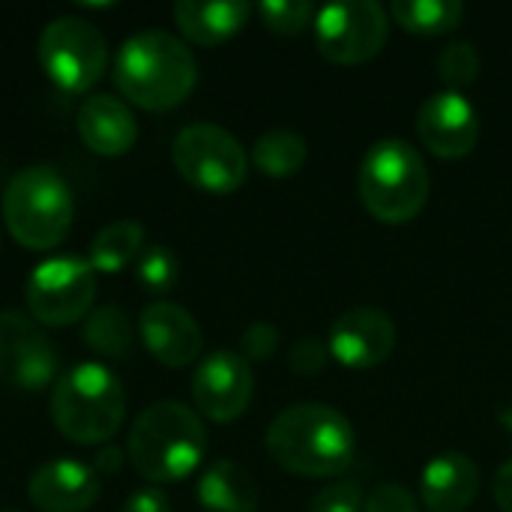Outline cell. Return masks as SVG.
I'll use <instances>...</instances> for the list:
<instances>
[{
	"label": "cell",
	"instance_id": "6da1fadb",
	"mask_svg": "<svg viewBox=\"0 0 512 512\" xmlns=\"http://www.w3.org/2000/svg\"><path fill=\"white\" fill-rule=\"evenodd\" d=\"M354 426L333 405L303 402L273 417L267 453L279 468L297 477H339L354 459Z\"/></svg>",
	"mask_w": 512,
	"mask_h": 512
},
{
	"label": "cell",
	"instance_id": "7a4b0ae2",
	"mask_svg": "<svg viewBox=\"0 0 512 512\" xmlns=\"http://www.w3.org/2000/svg\"><path fill=\"white\" fill-rule=\"evenodd\" d=\"M198 81V60L192 48L168 30L132 33L114 60L117 90L147 111L177 108Z\"/></svg>",
	"mask_w": 512,
	"mask_h": 512
},
{
	"label": "cell",
	"instance_id": "3957f363",
	"mask_svg": "<svg viewBox=\"0 0 512 512\" xmlns=\"http://www.w3.org/2000/svg\"><path fill=\"white\" fill-rule=\"evenodd\" d=\"M207 453V429L201 417L183 402H153L144 408L129 432L126 456L144 480L180 483L186 480Z\"/></svg>",
	"mask_w": 512,
	"mask_h": 512
},
{
	"label": "cell",
	"instance_id": "277c9868",
	"mask_svg": "<svg viewBox=\"0 0 512 512\" xmlns=\"http://www.w3.org/2000/svg\"><path fill=\"white\" fill-rule=\"evenodd\" d=\"M126 417L123 381L105 363H78L51 387V420L75 444L111 441Z\"/></svg>",
	"mask_w": 512,
	"mask_h": 512
},
{
	"label": "cell",
	"instance_id": "5b68a950",
	"mask_svg": "<svg viewBox=\"0 0 512 512\" xmlns=\"http://www.w3.org/2000/svg\"><path fill=\"white\" fill-rule=\"evenodd\" d=\"M363 207L387 225H405L417 219L429 201V168L423 153L405 138L375 141L357 177Z\"/></svg>",
	"mask_w": 512,
	"mask_h": 512
},
{
	"label": "cell",
	"instance_id": "8992f818",
	"mask_svg": "<svg viewBox=\"0 0 512 512\" xmlns=\"http://www.w3.org/2000/svg\"><path fill=\"white\" fill-rule=\"evenodd\" d=\"M72 189L51 165H27L6 183L3 219L9 234L33 249H54L72 228Z\"/></svg>",
	"mask_w": 512,
	"mask_h": 512
},
{
	"label": "cell",
	"instance_id": "52a82bcc",
	"mask_svg": "<svg viewBox=\"0 0 512 512\" xmlns=\"http://www.w3.org/2000/svg\"><path fill=\"white\" fill-rule=\"evenodd\" d=\"M39 63L63 93H87L108 69V42L81 15H60L39 33Z\"/></svg>",
	"mask_w": 512,
	"mask_h": 512
},
{
	"label": "cell",
	"instance_id": "ba28073f",
	"mask_svg": "<svg viewBox=\"0 0 512 512\" xmlns=\"http://www.w3.org/2000/svg\"><path fill=\"white\" fill-rule=\"evenodd\" d=\"M174 168L201 192L228 195L243 186L249 174V156L243 144L216 123H189L171 144Z\"/></svg>",
	"mask_w": 512,
	"mask_h": 512
},
{
	"label": "cell",
	"instance_id": "9c48e42d",
	"mask_svg": "<svg viewBox=\"0 0 512 512\" xmlns=\"http://www.w3.org/2000/svg\"><path fill=\"white\" fill-rule=\"evenodd\" d=\"M27 312L36 324L69 327L90 315L96 300V270L78 255L48 258L33 267L24 288Z\"/></svg>",
	"mask_w": 512,
	"mask_h": 512
},
{
	"label": "cell",
	"instance_id": "30bf717a",
	"mask_svg": "<svg viewBox=\"0 0 512 512\" xmlns=\"http://www.w3.org/2000/svg\"><path fill=\"white\" fill-rule=\"evenodd\" d=\"M315 45L339 66L372 60L390 33V12L375 0H339L315 15Z\"/></svg>",
	"mask_w": 512,
	"mask_h": 512
},
{
	"label": "cell",
	"instance_id": "8fae6325",
	"mask_svg": "<svg viewBox=\"0 0 512 512\" xmlns=\"http://www.w3.org/2000/svg\"><path fill=\"white\" fill-rule=\"evenodd\" d=\"M60 357L42 327L18 309L0 312V381L15 390H45L60 375Z\"/></svg>",
	"mask_w": 512,
	"mask_h": 512
},
{
	"label": "cell",
	"instance_id": "7c38bea8",
	"mask_svg": "<svg viewBox=\"0 0 512 512\" xmlns=\"http://www.w3.org/2000/svg\"><path fill=\"white\" fill-rule=\"evenodd\" d=\"M252 390H255L252 366L237 351L207 354L192 375L195 408L213 423L237 420L249 408Z\"/></svg>",
	"mask_w": 512,
	"mask_h": 512
},
{
	"label": "cell",
	"instance_id": "4fadbf2b",
	"mask_svg": "<svg viewBox=\"0 0 512 512\" xmlns=\"http://www.w3.org/2000/svg\"><path fill=\"white\" fill-rule=\"evenodd\" d=\"M327 348L348 369H375L396 348V324L378 306H354L333 321Z\"/></svg>",
	"mask_w": 512,
	"mask_h": 512
},
{
	"label": "cell",
	"instance_id": "5bb4252c",
	"mask_svg": "<svg viewBox=\"0 0 512 512\" xmlns=\"http://www.w3.org/2000/svg\"><path fill=\"white\" fill-rule=\"evenodd\" d=\"M417 135L441 159H462L480 141V114L456 90L432 93L417 111Z\"/></svg>",
	"mask_w": 512,
	"mask_h": 512
},
{
	"label": "cell",
	"instance_id": "9a60e30c",
	"mask_svg": "<svg viewBox=\"0 0 512 512\" xmlns=\"http://www.w3.org/2000/svg\"><path fill=\"white\" fill-rule=\"evenodd\" d=\"M141 342L150 351L153 360H159L168 369L192 366L201 357L204 333L195 315L177 303L156 300L141 312Z\"/></svg>",
	"mask_w": 512,
	"mask_h": 512
},
{
	"label": "cell",
	"instance_id": "2e32d148",
	"mask_svg": "<svg viewBox=\"0 0 512 512\" xmlns=\"http://www.w3.org/2000/svg\"><path fill=\"white\" fill-rule=\"evenodd\" d=\"M27 495L42 512H87L99 498V474L78 459H51L33 471Z\"/></svg>",
	"mask_w": 512,
	"mask_h": 512
},
{
	"label": "cell",
	"instance_id": "e0dca14e",
	"mask_svg": "<svg viewBox=\"0 0 512 512\" xmlns=\"http://www.w3.org/2000/svg\"><path fill=\"white\" fill-rule=\"evenodd\" d=\"M75 126L81 141L99 156H123L138 141V120L132 108L111 93L87 96L78 105Z\"/></svg>",
	"mask_w": 512,
	"mask_h": 512
},
{
	"label": "cell",
	"instance_id": "ac0fdd59",
	"mask_svg": "<svg viewBox=\"0 0 512 512\" xmlns=\"http://www.w3.org/2000/svg\"><path fill=\"white\" fill-rule=\"evenodd\" d=\"M480 492V468L465 453L435 456L420 477V501L432 512H462Z\"/></svg>",
	"mask_w": 512,
	"mask_h": 512
},
{
	"label": "cell",
	"instance_id": "d6986e66",
	"mask_svg": "<svg viewBox=\"0 0 512 512\" xmlns=\"http://www.w3.org/2000/svg\"><path fill=\"white\" fill-rule=\"evenodd\" d=\"M252 15L246 0H180L174 3V21L180 33L195 45H219L231 39Z\"/></svg>",
	"mask_w": 512,
	"mask_h": 512
},
{
	"label": "cell",
	"instance_id": "ffe728a7",
	"mask_svg": "<svg viewBox=\"0 0 512 512\" xmlns=\"http://www.w3.org/2000/svg\"><path fill=\"white\" fill-rule=\"evenodd\" d=\"M198 507L201 512H255L258 486L252 474L237 462H213L198 480Z\"/></svg>",
	"mask_w": 512,
	"mask_h": 512
},
{
	"label": "cell",
	"instance_id": "44dd1931",
	"mask_svg": "<svg viewBox=\"0 0 512 512\" xmlns=\"http://www.w3.org/2000/svg\"><path fill=\"white\" fill-rule=\"evenodd\" d=\"M141 252H144V225L132 219H117L90 240L87 261L99 273H117L126 264H135Z\"/></svg>",
	"mask_w": 512,
	"mask_h": 512
},
{
	"label": "cell",
	"instance_id": "7402d4cb",
	"mask_svg": "<svg viewBox=\"0 0 512 512\" xmlns=\"http://www.w3.org/2000/svg\"><path fill=\"white\" fill-rule=\"evenodd\" d=\"M387 12L402 30L435 36V33H450L462 24L465 3L462 0H396Z\"/></svg>",
	"mask_w": 512,
	"mask_h": 512
},
{
	"label": "cell",
	"instance_id": "603a6c76",
	"mask_svg": "<svg viewBox=\"0 0 512 512\" xmlns=\"http://www.w3.org/2000/svg\"><path fill=\"white\" fill-rule=\"evenodd\" d=\"M306 138L288 129H270L252 144V165L267 177H291L306 165Z\"/></svg>",
	"mask_w": 512,
	"mask_h": 512
},
{
	"label": "cell",
	"instance_id": "cb8c5ba5",
	"mask_svg": "<svg viewBox=\"0 0 512 512\" xmlns=\"http://www.w3.org/2000/svg\"><path fill=\"white\" fill-rule=\"evenodd\" d=\"M84 345L105 360H123L132 351V324L120 306H99L84 318Z\"/></svg>",
	"mask_w": 512,
	"mask_h": 512
},
{
	"label": "cell",
	"instance_id": "d4e9b609",
	"mask_svg": "<svg viewBox=\"0 0 512 512\" xmlns=\"http://www.w3.org/2000/svg\"><path fill=\"white\" fill-rule=\"evenodd\" d=\"M135 279L150 294H168L180 279V261L168 246H144V252L135 261Z\"/></svg>",
	"mask_w": 512,
	"mask_h": 512
},
{
	"label": "cell",
	"instance_id": "484cf974",
	"mask_svg": "<svg viewBox=\"0 0 512 512\" xmlns=\"http://www.w3.org/2000/svg\"><path fill=\"white\" fill-rule=\"evenodd\" d=\"M480 72V54L474 42H450L438 54V75L447 81V90H462L477 81Z\"/></svg>",
	"mask_w": 512,
	"mask_h": 512
},
{
	"label": "cell",
	"instance_id": "4316f807",
	"mask_svg": "<svg viewBox=\"0 0 512 512\" xmlns=\"http://www.w3.org/2000/svg\"><path fill=\"white\" fill-rule=\"evenodd\" d=\"M261 21L282 36H294L300 30H306V24L315 21L318 9L309 0H264L258 6Z\"/></svg>",
	"mask_w": 512,
	"mask_h": 512
},
{
	"label": "cell",
	"instance_id": "83f0119b",
	"mask_svg": "<svg viewBox=\"0 0 512 512\" xmlns=\"http://www.w3.org/2000/svg\"><path fill=\"white\" fill-rule=\"evenodd\" d=\"M366 492L357 480H339L324 486L315 498L309 512H363Z\"/></svg>",
	"mask_w": 512,
	"mask_h": 512
},
{
	"label": "cell",
	"instance_id": "f1b7e54d",
	"mask_svg": "<svg viewBox=\"0 0 512 512\" xmlns=\"http://www.w3.org/2000/svg\"><path fill=\"white\" fill-rule=\"evenodd\" d=\"M279 348V330L267 321H255L240 336V357L243 360H270Z\"/></svg>",
	"mask_w": 512,
	"mask_h": 512
},
{
	"label": "cell",
	"instance_id": "f546056e",
	"mask_svg": "<svg viewBox=\"0 0 512 512\" xmlns=\"http://www.w3.org/2000/svg\"><path fill=\"white\" fill-rule=\"evenodd\" d=\"M363 512H417V498L399 483H381L366 495Z\"/></svg>",
	"mask_w": 512,
	"mask_h": 512
},
{
	"label": "cell",
	"instance_id": "4dcf8cb0",
	"mask_svg": "<svg viewBox=\"0 0 512 512\" xmlns=\"http://www.w3.org/2000/svg\"><path fill=\"white\" fill-rule=\"evenodd\" d=\"M327 357H330V348L321 339L303 336L291 348V369L297 375H318V372L327 369Z\"/></svg>",
	"mask_w": 512,
	"mask_h": 512
},
{
	"label": "cell",
	"instance_id": "1f68e13d",
	"mask_svg": "<svg viewBox=\"0 0 512 512\" xmlns=\"http://www.w3.org/2000/svg\"><path fill=\"white\" fill-rule=\"evenodd\" d=\"M120 512H171V501L162 489L147 486V489L132 492Z\"/></svg>",
	"mask_w": 512,
	"mask_h": 512
},
{
	"label": "cell",
	"instance_id": "d6a6232c",
	"mask_svg": "<svg viewBox=\"0 0 512 512\" xmlns=\"http://www.w3.org/2000/svg\"><path fill=\"white\" fill-rule=\"evenodd\" d=\"M123 459H126V453H123L120 447H102V450L93 456V471H96L99 477H111V474H117V471L123 468Z\"/></svg>",
	"mask_w": 512,
	"mask_h": 512
},
{
	"label": "cell",
	"instance_id": "836d02e7",
	"mask_svg": "<svg viewBox=\"0 0 512 512\" xmlns=\"http://www.w3.org/2000/svg\"><path fill=\"white\" fill-rule=\"evenodd\" d=\"M495 501L504 512H512V459H507L495 474Z\"/></svg>",
	"mask_w": 512,
	"mask_h": 512
},
{
	"label": "cell",
	"instance_id": "e575fe53",
	"mask_svg": "<svg viewBox=\"0 0 512 512\" xmlns=\"http://www.w3.org/2000/svg\"><path fill=\"white\" fill-rule=\"evenodd\" d=\"M9 512H15V510H9Z\"/></svg>",
	"mask_w": 512,
	"mask_h": 512
}]
</instances>
